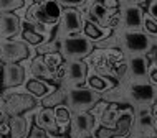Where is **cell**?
I'll return each mask as SVG.
<instances>
[{
    "mask_svg": "<svg viewBox=\"0 0 157 138\" xmlns=\"http://www.w3.org/2000/svg\"><path fill=\"white\" fill-rule=\"evenodd\" d=\"M23 20L15 13H3L0 15V41L18 38L22 33Z\"/></svg>",
    "mask_w": 157,
    "mask_h": 138,
    "instance_id": "ac0fdd59",
    "label": "cell"
},
{
    "mask_svg": "<svg viewBox=\"0 0 157 138\" xmlns=\"http://www.w3.org/2000/svg\"><path fill=\"white\" fill-rule=\"evenodd\" d=\"M66 104V89L65 87H56L52 94L40 100V105L46 108H55L58 105H65Z\"/></svg>",
    "mask_w": 157,
    "mask_h": 138,
    "instance_id": "4316f807",
    "label": "cell"
},
{
    "mask_svg": "<svg viewBox=\"0 0 157 138\" xmlns=\"http://www.w3.org/2000/svg\"><path fill=\"white\" fill-rule=\"evenodd\" d=\"M88 71H90V66L86 64V61L66 62L65 79H63L61 87H65V89H75V87L86 86Z\"/></svg>",
    "mask_w": 157,
    "mask_h": 138,
    "instance_id": "5bb4252c",
    "label": "cell"
},
{
    "mask_svg": "<svg viewBox=\"0 0 157 138\" xmlns=\"http://www.w3.org/2000/svg\"><path fill=\"white\" fill-rule=\"evenodd\" d=\"M127 138H136V136H134V135H131V136H127Z\"/></svg>",
    "mask_w": 157,
    "mask_h": 138,
    "instance_id": "74e56055",
    "label": "cell"
},
{
    "mask_svg": "<svg viewBox=\"0 0 157 138\" xmlns=\"http://www.w3.org/2000/svg\"><path fill=\"white\" fill-rule=\"evenodd\" d=\"M151 61L147 56L137 54V56H127V79L132 81H144L147 79Z\"/></svg>",
    "mask_w": 157,
    "mask_h": 138,
    "instance_id": "ffe728a7",
    "label": "cell"
},
{
    "mask_svg": "<svg viewBox=\"0 0 157 138\" xmlns=\"http://www.w3.org/2000/svg\"><path fill=\"white\" fill-rule=\"evenodd\" d=\"M86 64L90 69L96 71V73L103 74L106 77H111L116 81V73L122 64L127 61V56L122 49H101L94 48L91 56L88 58Z\"/></svg>",
    "mask_w": 157,
    "mask_h": 138,
    "instance_id": "6da1fadb",
    "label": "cell"
},
{
    "mask_svg": "<svg viewBox=\"0 0 157 138\" xmlns=\"http://www.w3.org/2000/svg\"><path fill=\"white\" fill-rule=\"evenodd\" d=\"M0 138H3V136H2V135H0Z\"/></svg>",
    "mask_w": 157,
    "mask_h": 138,
    "instance_id": "ab89813d",
    "label": "cell"
},
{
    "mask_svg": "<svg viewBox=\"0 0 157 138\" xmlns=\"http://www.w3.org/2000/svg\"><path fill=\"white\" fill-rule=\"evenodd\" d=\"M2 69H3V62L0 61V79H2Z\"/></svg>",
    "mask_w": 157,
    "mask_h": 138,
    "instance_id": "8d00e7d4",
    "label": "cell"
},
{
    "mask_svg": "<svg viewBox=\"0 0 157 138\" xmlns=\"http://www.w3.org/2000/svg\"><path fill=\"white\" fill-rule=\"evenodd\" d=\"M83 23H84V16L81 10L63 8V15L56 27L55 36L56 38H66V36L79 35V33H83Z\"/></svg>",
    "mask_w": 157,
    "mask_h": 138,
    "instance_id": "7c38bea8",
    "label": "cell"
},
{
    "mask_svg": "<svg viewBox=\"0 0 157 138\" xmlns=\"http://www.w3.org/2000/svg\"><path fill=\"white\" fill-rule=\"evenodd\" d=\"M136 108V122H134V132L132 135H154V117H152V105H141Z\"/></svg>",
    "mask_w": 157,
    "mask_h": 138,
    "instance_id": "2e32d148",
    "label": "cell"
},
{
    "mask_svg": "<svg viewBox=\"0 0 157 138\" xmlns=\"http://www.w3.org/2000/svg\"><path fill=\"white\" fill-rule=\"evenodd\" d=\"M136 138H157V133H154V135H141V136H136Z\"/></svg>",
    "mask_w": 157,
    "mask_h": 138,
    "instance_id": "d590c367",
    "label": "cell"
},
{
    "mask_svg": "<svg viewBox=\"0 0 157 138\" xmlns=\"http://www.w3.org/2000/svg\"><path fill=\"white\" fill-rule=\"evenodd\" d=\"M84 18L91 20V22L98 23L103 28H109V30H121V13L119 8L117 10H111V8L104 7L101 0H90L86 10L83 12Z\"/></svg>",
    "mask_w": 157,
    "mask_h": 138,
    "instance_id": "8992f818",
    "label": "cell"
},
{
    "mask_svg": "<svg viewBox=\"0 0 157 138\" xmlns=\"http://www.w3.org/2000/svg\"><path fill=\"white\" fill-rule=\"evenodd\" d=\"M36 56V49L28 46L23 40H3L0 41V61L3 64H18L32 61Z\"/></svg>",
    "mask_w": 157,
    "mask_h": 138,
    "instance_id": "52a82bcc",
    "label": "cell"
},
{
    "mask_svg": "<svg viewBox=\"0 0 157 138\" xmlns=\"http://www.w3.org/2000/svg\"><path fill=\"white\" fill-rule=\"evenodd\" d=\"M10 120H12V117L7 112H0V135L3 138H7L8 132H10Z\"/></svg>",
    "mask_w": 157,
    "mask_h": 138,
    "instance_id": "4dcf8cb0",
    "label": "cell"
},
{
    "mask_svg": "<svg viewBox=\"0 0 157 138\" xmlns=\"http://www.w3.org/2000/svg\"><path fill=\"white\" fill-rule=\"evenodd\" d=\"M147 81H149L151 84L157 89V64H155V62H151V66H149V73H147Z\"/></svg>",
    "mask_w": 157,
    "mask_h": 138,
    "instance_id": "836d02e7",
    "label": "cell"
},
{
    "mask_svg": "<svg viewBox=\"0 0 157 138\" xmlns=\"http://www.w3.org/2000/svg\"><path fill=\"white\" fill-rule=\"evenodd\" d=\"M33 114L18 115V117H12L10 120V132H8L7 138H28L32 128H33Z\"/></svg>",
    "mask_w": 157,
    "mask_h": 138,
    "instance_id": "44dd1931",
    "label": "cell"
},
{
    "mask_svg": "<svg viewBox=\"0 0 157 138\" xmlns=\"http://www.w3.org/2000/svg\"><path fill=\"white\" fill-rule=\"evenodd\" d=\"M28 138H63V136H55V135H52V133H48L46 130H43V128L33 125V128H32Z\"/></svg>",
    "mask_w": 157,
    "mask_h": 138,
    "instance_id": "d6a6232c",
    "label": "cell"
},
{
    "mask_svg": "<svg viewBox=\"0 0 157 138\" xmlns=\"http://www.w3.org/2000/svg\"><path fill=\"white\" fill-rule=\"evenodd\" d=\"M63 15V7L60 5V0H43V2H33L28 8L25 20L28 22L41 23L45 27H50L56 30L58 23Z\"/></svg>",
    "mask_w": 157,
    "mask_h": 138,
    "instance_id": "3957f363",
    "label": "cell"
},
{
    "mask_svg": "<svg viewBox=\"0 0 157 138\" xmlns=\"http://www.w3.org/2000/svg\"><path fill=\"white\" fill-rule=\"evenodd\" d=\"M0 112H5V99L2 95V90H0Z\"/></svg>",
    "mask_w": 157,
    "mask_h": 138,
    "instance_id": "e575fe53",
    "label": "cell"
},
{
    "mask_svg": "<svg viewBox=\"0 0 157 138\" xmlns=\"http://www.w3.org/2000/svg\"><path fill=\"white\" fill-rule=\"evenodd\" d=\"M119 84L124 87L126 99L132 107L152 105L157 99V89L147 81V79H144V81L126 79L124 82H119Z\"/></svg>",
    "mask_w": 157,
    "mask_h": 138,
    "instance_id": "5b68a950",
    "label": "cell"
},
{
    "mask_svg": "<svg viewBox=\"0 0 157 138\" xmlns=\"http://www.w3.org/2000/svg\"><path fill=\"white\" fill-rule=\"evenodd\" d=\"M93 138H94V136H93Z\"/></svg>",
    "mask_w": 157,
    "mask_h": 138,
    "instance_id": "60d3db41",
    "label": "cell"
},
{
    "mask_svg": "<svg viewBox=\"0 0 157 138\" xmlns=\"http://www.w3.org/2000/svg\"><path fill=\"white\" fill-rule=\"evenodd\" d=\"M93 136L94 138H117L114 128H108V127H96L94 132H93Z\"/></svg>",
    "mask_w": 157,
    "mask_h": 138,
    "instance_id": "1f68e13d",
    "label": "cell"
},
{
    "mask_svg": "<svg viewBox=\"0 0 157 138\" xmlns=\"http://www.w3.org/2000/svg\"><path fill=\"white\" fill-rule=\"evenodd\" d=\"M52 53H60V38H56V36L50 41H45L43 44L36 48V54H40V56H46Z\"/></svg>",
    "mask_w": 157,
    "mask_h": 138,
    "instance_id": "83f0119b",
    "label": "cell"
},
{
    "mask_svg": "<svg viewBox=\"0 0 157 138\" xmlns=\"http://www.w3.org/2000/svg\"><path fill=\"white\" fill-rule=\"evenodd\" d=\"M55 110V119H56V125L60 128V135L66 136L70 133V127H71V117H73V112L70 110V107L66 105H58L53 108Z\"/></svg>",
    "mask_w": 157,
    "mask_h": 138,
    "instance_id": "484cf974",
    "label": "cell"
},
{
    "mask_svg": "<svg viewBox=\"0 0 157 138\" xmlns=\"http://www.w3.org/2000/svg\"><path fill=\"white\" fill-rule=\"evenodd\" d=\"M119 13H121V30L142 31L146 12L139 7L137 0H134V2L132 0L131 2H121Z\"/></svg>",
    "mask_w": 157,
    "mask_h": 138,
    "instance_id": "4fadbf2b",
    "label": "cell"
},
{
    "mask_svg": "<svg viewBox=\"0 0 157 138\" xmlns=\"http://www.w3.org/2000/svg\"><path fill=\"white\" fill-rule=\"evenodd\" d=\"M23 5H25V0H0V15L15 13Z\"/></svg>",
    "mask_w": 157,
    "mask_h": 138,
    "instance_id": "f1b7e54d",
    "label": "cell"
},
{
    "mask_svg": "<svg viewBox=\"0 0 157 138\" xmlns=\"http://www.w3.org/2000/svg\"><path fill=\"white\" fill-rule=\"evenodd\" d=\"M63 138H70V135H66V136H63Z\"/></svg>",
    "mask_w": 157,
    "mask_h": 138,
    "instance_id": "f35d334b",
    "label": "cell"
},
{
    "mask_svg": "<svg viewBox=\"0 0 157 138\" xmlns=\"http://www.w3.org/2000/svg\"><path fill=\"white\" fill-rule=\"evenodd\" d=\"M142 31L146 33L149 38L157 40V20L151 18L149 15H144V25H142Z\"/></svg>",
    "mask_w": 157,
    "mask_h": 138,
    "instance_id": "f546056e",
    "label": "cell"
},
{
    "mask_svg": "<svg viewBox=\"0 0 157 138\" xmlns=\"http://www.w3.org/2000/svg\"><path fill=\"white\" fill-rule=\"evenodd\" d=\"M116 86H117V82L114 81V79L106 77V76L96 73V71H93V69L88 71V77H86V87L88 89H91V90H94L98 94L103 95L108 90L114 89Z\"/></svg>",
    "mask_w": 157,
    "mask_h": 138,
    "instance_id": "7402d4cb",
    "label": "cell"
},
{
    "mask_svg": "<svg viewBox=\"0 0 157 138\" xmlns=\"http://www.w3.org/2000/svg\"><path fill=\"white\" fill-rule=\"evenodd\" d=\"M30 61L18 62V64H3L2 79H0V90L23 87L27 79L30 77Z\"/></svg>",
    "mask_w": 157,
    "mask_h": 138,
    "instance_id": "30bf717a",
    "label": "cell"
},
{
    "mask_svg": "<svg viewBox=\"0 0 157 138\" xmlns=\"http://www.w3.org/2000/svg\"><path fill=\"white\" fill-rule=\"evenodd\" d=\"M2 95L5 99V112L10 117H18L35 112L40 107V100L33 97L25 90V87H15V89L2 90Z\"/></svg>",
    "mask_w": 157,
    "mask_h": 138,
    "instance_id": "7a4b0ae2",
    "label": "cell"
},
{
    "mask_svg": "<svg viewBox=\"0 0 157 138\" xmlns=\"http://www.w3.org/2000/svg\"><path fill=\"white\" fill-rule=\"evenodd\" d=\"M101 100H103V95L88 89L86 86L75 87V89H66V105L70 107V110L73 114L90 112Z\"/></svg>",
    "mask_w": 157,
    "mask_h": 138,
    "instance_id": "ba28073f",
    "label": "cell"
},
{
    "mask_svg": "<svg viewBox=\"0 0 157 138\" xmlns=\"http://www.w3.org/2000/svg\"><path fill=\"white\" fill-rule=\"evenodd\" d=\"M94 119L90 112H78L71 117V127H70V138H93L94 132Z\"/></svg>",
    "mask_w": 157,
    "mask_h": 138,
    "instance_id": "9a60e30c",
    "label": "cell"
},
{
    "mask_svg": "<svg viewBox=\"0 0 157 138\" xmlns=\"http://www.w3.org/2000/svg\"><path fill=\"white\" fill-rule=\"evenodd\" d=\"M134 122H136V108L131 104H126L119 117H117L116 125H114V132H116L117 138H127L132 135Z\"/></svg>",
    "mask_w": 157,
    "mask_h": 138,
    "instance_id": "e0dca14e",
    "label": "cell"
},
{
    "mask_svg": "<svg viewBox=\"0 0 157 138\" xmlns=\"http://www.w3.org/2000/svg\"><path fill=\"white\" fill-rule=\"evenodd\" d=\"M28 69H30V76L32 77H36V79H41V81H46L50 82V84L56 86V81H55V76L53 73L48 69V66L45 64V59L43 56H40V54H36L35 58L30 61V66H28ZM58 87V86H56Z\"/></svg>",
    "mask_w": 157,
    "mask_h": 138,
    "instance_id": "cb8c5ba5",
    "label": "cell"
},
{
    "mask_svg": "<svg viewBox=\"0 0 157 138\" xmlns=\"http://www.w3.org/2000/svg\"><path fill=\"white\" fill-rule=\"evenodd\" d=\"M84 16V15H83ZM114 33V30H109V28H103L99 27L98 23L91 22V20L84 18V23H83V35L86 36L88 40L91 41L93 44H98L101 43V41L108 40L109 36H111Z\"/></svg>",
    "mask_w": 157,
    "mask_h": 138,
    "instance_id": "603a6c76",
    "label": "cell"
},
{
    "mask_svg": "<svg viewBox=\"0 0 157 138\" xmlns=\"http://www.w3.org/2000/svg\"><path fill=\"white\" fill-rule=\"evenodd\" d=\"M93 51H94V44L83 33L60 38V54L66 62L84 61L91 56Z\"/></svg>",
    "mask_w": 157,
    "mask_h": 138,
    "instance_id": "277c9868",
    "label": "cell"
},
{
    "mask_svg": "<svg viewBox=\"0 0 157 138\" xmlns=\"http://www.w3.org/2000/svg\"><path fill=\"white\" fill-rule=\"evenodd\" d=\"M121 36V49L126 53V56H137L147 53L154 48V40L149 38L144 31H127L119 30Z\"/></svg>",
    "mask_w": 157,
    "mask_h": 138,
    "instance_id": "9c48e42d",
    "label": "cell"
},
{
    "mask_svg": "<svg viewBox=\"0 0 157 138\" xmlns=\"http://www.w3.org/2000/svg\"><path fill=\"white\" fill-rule=\"evenodd\" d=\"M33 125L43 128L48 133H52L55 136H61L60 135V128L56 125V119H55V110L53 108H46V107H38L33 114Z\"/></svg>",
    "mask_w": 157,
    "mask_h": 138,
    "instance_id": "d6986e66",
    "label": "cell"
},
{
    "mask_svg": "<svg viewBox=\"0 0 157 138\" xmlns=\"http://www.w3.org/2000/svg\"><path fill=\"white\" fill-rule=\"evenodd\" d=\"M23 87L28 94H32L33 97H36L38 100H41L43 97H46L48 94H52V92L56 89V86L50 84V82H46V81H41V79L32 77V76L27 79V82H25Z\"/></svg>",
    "mask_w": 157,
    "mask_h": 138,
    "instance_id": "d4e9b609",
    "label": "cell"
},
{
    "mask_svg": "<svg viewBox=\"0 0 157 138\" xmlns=\"http://www.w3.org/2000/svg\"><path fill=\"white\" fill-rule=\"evenodd\" d=\"M55 31L53 28L45 27L41 23H35V22H28V20H23L22 25V33H20L18 38L23 40L25 43L32 48H38L40 44H43L45 41H50L55 38Z\"/></svg>",
    "mask_w": 157,
    "mask_h": 138,
    "instance_id": "8fae6325",
    "label": "cell"
}]
</instances>
